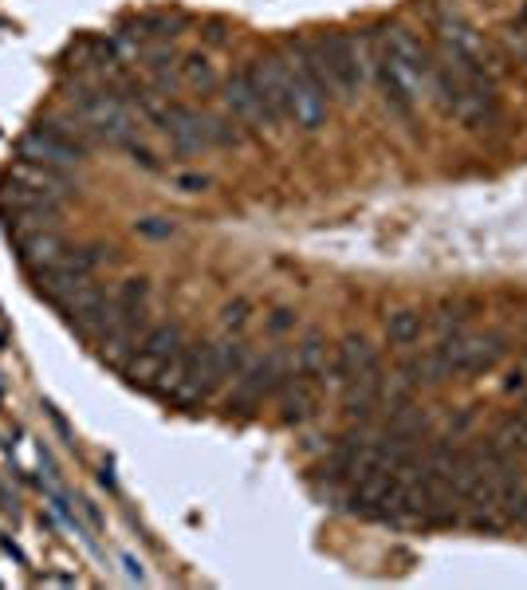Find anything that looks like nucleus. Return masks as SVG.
I'll use <instances>...</instances> for the list:
<instances>
[{
	"label": "nucleus",
	"mask_w": 527,
	"mask_h": 590,
	"mask_svg": "<svg viewBox=\"0 0 527 590\" xmlns=\"http://www.w3.org/2000/svg\"><path fill=\"white\" fill-rule=\"evenodd\" d=\"M248 80H253L268 119H287V63L275 60V56H260V60L248 63Z\"/></svg>",
	"instance_id": "9b49d317"
},
{
	"label": "nucleus",
	"mask_w": 527,
	"mask_h": 590,
	"mask_svg": "<svg viewBox=\"0 0 527 590\" xmlns=\"http://www.w3.org/2000/svg\"><path fill=\"white\" fill-rule=\"evenodd\" d=\"M287 63V119L299 127V131H319L327 122V91L315 83V75L304 68V60L295 56L292 48V60Z\"/></svg>",
	"instance_id": "423d86ee"
},
{
	"label": "nucleus",
	"mask_w": 527,
	"mask_h": 590,
	"mask_svg": "<svg viewBox=\"0 0 527 590\" xmlns=\"http://www.w3.org/2000/svg\"><path fill=\"white\" fill-rule=\"evenodd\" d=\"M102 252H111V249H83V252H75V256H68V252H63L56 264H48L44 272H36V280H40L44 296H51L56 303H63L75 288L91 284V272L107 261Z\"/></svg>",
	"instance_id": "6e6552de"
},
{
	"label": "nucleus",
	"mask_w": 527,
	"mask_h": 590,
	"mask_svg": "<svg viewBox=\"0 0 527 590\" xmlns=\"http://www.w3.org/2000/svg\"><path fill=\"white\" fill-rule=\"evenodd\" d=\"M224 107L233 110L241 122H248V127H275V122L268 119V110H264L260 95H256L253 80H248V71L224 80Z\"/></svg>",
	"instance_id": "f8f14e48"
},
{
	"label": "nucleus",
	"mask_w": 527,
	"mask_h": 590,
	"mask_svg": "<svg viewBox=\"0 0 527 590\" xmlns=\"http://www.w3.org/2000/svg\"><path fill=\"white\" fill-rule=\"evenodd\" d=\"M295 378V362H287V354H268L260 362H248L241 374H236V386H233V398H229V410H241L248 413L253 406H260L268 394H280L287 382Z\"/></svg>",
	"instance_id": "39448f33"
},
{
	"label": "nucleus",
	"mask_w": 527,
	"mask_h": 590,
	"mask_svg": "<svg viewBox=\"0 0 527 590\" xmlns=\"http://www.w3.org/2000/svg\"><path fill=\"white\" fill-rule=\"evenodd\" d=\"M60 311L83 335H95V339H99V330L107 327L114 315V296H107V291L95 288V284H83V288H75L72 296L60 303Z\"/></svg>",
	"instance_id": "9d476101"
},
{
	"label": "nucleus",
	"mask_w": 527,
	"mask_h": 590,
	"mask_svg": "<svg viewBox=\"0 0 527 590\" xmlns=\"http://www.w3.org/2000/svg\"><path fill=\"white\" fill-rule=\"evenodd\" d=\"M244 320H248V303H244V300H236L233 308L224 311V323H229V327H241Z\"/></svg>",
	"instance_id": "b1692460"
},
{
	"label": "nucleus",
	"mask_w": 527,
	"mask_h": 590,
	"mask_svg": "<svg viewBox=\"0 0 527 590\" xmlns=\"http://www.w3.org/2000/svg\"><path fill=\"white\" fill-rule=\"evenodd\" d=\"M385 398V386H382V374H358V378H346V394H343V406L351 418H370V413L382 406Z\"/></svg>",
	"instance_id": "2eb2a0df"
},
{
	"label": "nucleus",
	"mask_w": 527,
	"mask_h": 590,
	"mask_svg": "<svg viewBox=\"0 0 527 590\" xmlns=\"http://www.w3.org/2000/svg\"><path fill=\"white\" fill-rule=\"evenodd\" d=\"M421 330H426L421 311H394V315L385 320V339L394 342V347H414V342L421 339Z\"/></svg>",
	"instance_id": "6ab92c4d"
},
{
	"label": "nucleus",
	"mask_w": 527,
	"mask_h": 590,
	"mask_svg": "<svg viewBox=\"0 0 527 590\" xmlns=\"http://www.w3.org/2000/svg\"><path fill=\"white\" fill-rule=\"evenodd\" d=\"M507 44L527 60V4H524V12H519V21L512 24V32H507Z\"/></svg>",
	"instance_id": "5701e85b"
},
{
	"label": "nucleus",
	"mask_w": 527,
	"mask_h": 590,
	"mask_svg": "<svg viewBox=\"0 0 527 590\" xmlns=\"http://www.w3.org/2000/svg\"><path fill=\"white\" fill-rule=\"evenodd\" d=\"M63 256V241L56 229H36L28 237H21V261L24 268L32 272H44L48 264H56Z\"/></svg>",
	"instance_id": "dca6fc26"
},
{
	"label": "nucleus",
	"mask_w": 527,
	"mask_h": 590,
	"mask_svg": "<svg viewBox=\"0 0 527 590\" xmlns=\"http://www.w3.org/2000/svg\"><path fill=\"white\" fill-rule=\"evenodd\" d=\"M182 68H185V80L189 83H197V87H213V68H209L201 56H189Z\"/></svg>",
	"instance_id": "4be33fe9"
},
{
	"label": "nucleus",
	"mask_w": 527,
	"mask_h": 590,
	"mask_svg": "<svg viewBox=\"0 0 527 590\" xmlns=\"http://www.w3.org/2000/svg\"><path fill=\"white\" fill-rule=\"evenodd\" d=\"M375 63L382 71H390L394 80L406 83L417 99H421L426 91L433 95V87H437V63L429 60V51L421 48V40H414L406 28H385L382 36H378Z\"/></svg>",
	"instance_id": "f03ea898"
},
{
	"label": "nucleus",
	"mask_w": 527,
	"mask_h": 590,
	"mask_svg": "<svg viewBox=\"0 0 527 590\" xmlns=\"http://www.w3.org/2000/svg\"><path fill=\"white\" fill-rule=\"evenodd\" d=\"M83 139H87V127H63V122H44L28 139L21 142L24 161H36V166H48V170H72L83 158Z\"/></svg>",
	"instance_id": "7ed1b4c3"
},
{
	"label": "nucleus",
	"mask_w": 527,
	"mask_h": 590,
	"mask_svg": "<svg viewBox=\"0 0 527 590\" xmlns=\"http://www.w3.org/2000/svg\"><path fill=\"white\" fill-rule=\"evenodd\" d=\"M166 134L177 150H205V146H221V142H233V131L224 122L209 119V115H197V110L170 107L162 115Z\"/></svg>",
	"instance_id": "1a4fd4ad"
},
{
	"label": "nucleus",
	"mask_w": 527,
	"mask_h": 590,
	"mask_svg": "<svg viewBox=\"0 0 527 590\" xmlns=\"http://www.w3.org/2000/svg\"><path fill=\"white\" fill-rule=\"evenodd\" d=\"M209 354H213V371L217 378H236V374L248 366V347L241 339H224V342H209Z\"/></svg>",
	"instance_id": "a211bd4d"
},
{
	"label": "nucleus",
	"mask_w": 527,
	"mask_h": 590,
	"mask_svg": "<svg viewBox=\"0 0 527 590\" xmlns=\"http://www.w3.org/2000/svg\"><path fill=\"white\" fill-rule=\"evenodd\" d=\"M504 335L497 330H480V335H453L433 350L437 362L445 366V374H485L504 359Z\"/></svg>",
	"instance_id": "20e7f679"
},
{
	"label": "nucleus",
	"mask_w": 527,
	"mask_h": 590,
	"mask_svg": "<svg viewBox=\"0 0 527 590\" xmlns=\"http://www.w3.org/2000/svg\"><path fill=\"white\" fill-rule=\"evenodd\" d=\"M500 445H504V449H512V453H524V457H527V413L504 421V430H500Z\"/></svg>",
	"instance_id": "412c9836"
},
{
	"label": "nucleus",
	"mask_w": 527,
	"mask_h": 590,
	"mask_svg": "<svg viewBox=\"0 0 527 590\" xmlns=\"http://www.w3.org/2000/svg\"><path fill=\"white\" fill-rule=\"evenodd\" d=\"M138 229L150 232V237H170L173 225H154V220H138Z\"/></svg>",
	"instance_id": "393cba45"
},
{
	"label": "nucleus",
	"mask_w": 527,
	"mask_h": 590,
	"mask_svg": "<svg viewBox=\"0 0 527 590\" xmlns=\"http://www.w3.org/2000/svg\"><path fill=\"white\" fill-rule=\"evenodd\" d=\"M315 398H319V394H315L311 378H304V374H299V378H292L284 390H280V421H287V425H299V421H307L315 413Z\"/></svg>",
	"instance_id": "f3484780"
},
{
	"label": "nucleus",
	"mask_w": 527,
	"mask_h": 590,
	"mask_svg": "<svg viewBox=\"0 0 527 590\" xmlns=\"http://www.w3.org/2000/svg\"><path fill=\"white\" fill-rule=\"evenodd\" d=\"M295 371L304 374V378H311L315 386L319 382H327L335 371V350H331V342L319 335V330H311V335H304V342L295 347Z\"/></svg>",
	"instance_id": "ddd939ff"
},
{
	"label": "nucleus",
	"mask_w": 527,
	"mask_h": 590,
	"mask_svg": "<svg viewBox=\"0 0 527 590\" xmlns=\"http://www.w3.org/2000/svg\"><path fill=\"white\" fill-rule=\"evenodd\" d=\"M185 350V335L182 327L162 323V327H150L143 335V347L134 350V359L122 366L131 382H143V386H158V374L170 359H177Z\"/></svg>",
	"instance_id": "0eeeda50"
},
{
	"label": "nucleus",
	"mask_w": 527,
	"mask_h": 590,
	"mask_svg": "<svg viewBox=\"0 0 527 590\" xmlns=\"http://www.w3.org/2000/svg\"><path fill=\"white\" fill-rule=\"evenodd\" d=\"M295 56L304 60V68L315 75V83L327 91V95H343V99H355L366 83V68H370V51L366 40L355 36H323V40H304L295 44Z\"/></svg>",
	"instance_id": "f257e3e1"
},
{
	"label": "nucleus",
	"mask_w": 527,
	"mask_h": 590,
	"mask_svg": "<svg viewBox=\"0 0 527 590\" xmlns=\"http://www.w3.org/2000/svg\"><path fill=\"white\" fill-rule=\"evenodd\" d=\"M500 516L507 528H527V484L504 481L500 489Z\"/></svg>",
	"instance_id": "aec40b11"
},
{
	"label": "nucleus",
	"mask_w": 527,
	"mask_h": 590,
	"mask_svg": "<svg viewBox=\"0 0 527 590\" xmlns=\"http://www.w3.org/2000/svg\"><path fill=\"white\" fill-rule=\"evenodd\" d=\"M335 371L343 378H358V374H375L378 371V350L370 347L366 335H346L335 347Z\"/></svg>",
	"instance_id": "4468645a"
}]
</instances>
